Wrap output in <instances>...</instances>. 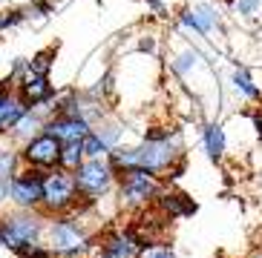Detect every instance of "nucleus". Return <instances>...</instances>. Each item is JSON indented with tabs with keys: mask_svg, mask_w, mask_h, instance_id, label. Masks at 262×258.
Here are the masks:
<instances>
[{
	"mask_svg": "<svg viewBox=\"0 0 262 258\" xmlns=\"http://www.w3.org/2000/svg\"><path fill=\"white\" fill-rule=\"evenodd\" d=\"M147 3H150V6H153V3H159V0H147Z\"/></svg>",
	"mask_w": 262,
	"mask_h": 258,
	"instance_id": "obj_30",
	"label": "nucleus"
},
{
	"mask_svg": "<svg viewBox=\"0 0 262 258\" xmlns=\"http://www.w3.org/2000/svg\"><path fill=\"white\" fill-rule=\"evenodd\" d=\"M24 20H26L24 9H3V12H0V32L15 29V26H20Z\"/></svg>",
	"mask_w": 262,
	"mask_h": 258,
	"instance_id": "obj_24",
	"label": "nucleus"
},
{
	"mask_svg": "<svg viewBox=\"0 0 262 258\" xmlns=\"http://www.w3.org/2000/svg\"><path fill=\"white\" fill-rule=\"evenodd\" d=\"M147 247V238L136 227H116L95 238L90 255L93 258H139Z\"/></svg>",
	"mask_w": 262,
	"mask_h": 258,
	"instance_id": "obj_7",
	"label": "nucleus"
},
{
	"mask_svg": "<svg viewBox=\"0 0 262 258\" xmlns=\"http://www.w3.org/2000/svg\"><path fill=\"white\" fill-rule=\"evenodd\" d=\"M139 258H179V255H176V250H173L170 244L153 241V244H147L144 250H141Z\"/></svg>",
	"mask_w": 262,
	"mask_h": 258,
	"instance_id": "obj_23",
	"label": "nucleus"
},
{
	"mask_svg": "<svg viewBox=\"0 0 262 258\" xmlns=\"http://www.w3.org/2000/svg\"><path fill=\"white\" fill-rule=\"evenodd\" d=\"M72 178H75L81 207H95L101 198H107L110 192L116 190V184H118V175L107 158H86L72 172Z\"/></svg>",
	"mask_w": 262,
	"mask_h": 258,
	"instance_id": "obj_4",
	"label": "nucleus"
},
{
	"mask_svg": "<svg viewBox=\"0 0 262 258\" xmlns=\"http://www.w3.org/2000/svg\"><path fill=\"white\" fill-rule=\"evenodd\" d=\"M107 161L113 169L127 172V169H147V172L159 175V178H176L185 167V141L179 129H162L153 126L133 146H116L110 149Z\"/></svg>",
	"mask_w": 262,
	"mask_h": 258,
	"instance_id": "obj_1",
	"label": "nucleus"
},
{
	"mask_svg": "<svg viewBox=\"0 0 262 258\" xmlns=\"http://www.w3.org/2000/svg\"><path fill=\"white\" fill-rule=\"evenodd\" d=\"M116 187H118V204L130 213H141V210L156 204V198L164 190V181L159 175L147 172V169H127V172H118Z\"/></svg>",
	"mask_w": 262,
	"mask_h": 258,
	"instance_id": "obj_5",
	"label": "nucleus"
},
{
	"mask_svg": "<svg viewBox=\"0 0 262 258\" xmlns=\"http://www.w3.org/2000/svg\"><path fill=\"white\" fill-rule=\"evenodd\" d=\"M40 198H43V172L40 169L20 167L15 178L9 181V204L15 210H40Z\"/></svg>",
	"mask_w": 262,
	"mask_h": 258,
	"instance_id": "obj_8",
	"label": "nucleus"
},
{
	"mask_svg": "<svg viewBox=\"0 0 262 258\" xmlns=\"http://www.w3.org/2000/svg\"><path fill=\"white\" fill-rule=\"evenodd\" d=\"M202 144H205V152L213 164L225 158V149H228V141H225V129L219 121H208L202 126Z\"/></svg>",
	"mask_w": 262,
	"mask_h": 258,
	"instance_id": "obj_16",
	"label": "nucleus"
},
{
	"mask_svg": "<svg viewBox=\"0 0 262 258\" xmlns=\"http://www.w3.org/2000/svg\"><path fill=\"white\" fill-rule=\"evenodd\" d=\"M9 204V181H0V207Z\"/></svg>",
	"mask_w": 262,
	"mask_h": 258,
	"instance_id": "obj_26",
	"label": "nucleus"
},
{
	"mask_svg": "<svg viewBox=\"0 0 262 258\" xmlns=\"http://www.w3.org/2000/svg\"><path fill=\"white\" fill-rule=\"evenodd\" d=\"M43 132L58 138L61 144H81V141L93 132V123H86L84 118H78V115H49Z\"/></svg>",
	"mask_w": 262,
	"mask_h": 258,
	"instance_id": "obj_11",
	"label": "nucleus"
},
{
	"mask_svg": "<svg viewBox=\"0 0 262 258\" xmlns=\"http://www.w3.org/2000/svg\"><path fill=\"white\" fill-rule=\"evenodd\" d=\"M231 86H233V92L242 95L245 100H262V89L254 84V78H251V72H248L245 66H233Z\"/></svg>",
	"mask_w": 262,
	"mask_h": 258,
	"instance_id": "obj_17",
	"label": "nucleus"
},
{
	"mask_svg": "<svg viewBox=\"0 0 262 258\" xmlns=\"http://www.w3.org/2000/svg\"><path fill=\"white\" fill-rule=\"evenodd\" d=\"M95 236L81 218V210L67 215H52L47 221V247L55 258H86Z\"/></svg>",
	"mask_w": 262,
	"mask_h": 258,
	"instance_id": "obj_2",
	"label": "nucleus"
},
{
	"mask_svg": "<svg viewBox=\"0 0 262 258\" xmlns=\"http://www.w3.org/2000/svg\"><path fill=\"white\" fill-rule=\"evenodd\" d=\"M26 109L29 107L20 100V95H17L15 89L0 92V138H6L9 132H12V126L24 118Z\"/></svg>",
	"mask_w": 262,
	"mask_h": 258,
	"instance_id": "obj_14",
	"label": "nucleus"
},
{
	"mask_svg": "<svg viewBox=\"0 0 262 258\" xmlns=\"http://www.w3.org/2000/svg\"><path fill=\"white\" fill-rule=\"evenodd\" d=\"M254 129H256V138L262 141V112H254Z\"/></svg>",
	"mask_w": 262,
	"mask_h": 258,
	"instance_id": "obj_27",
	"label": "nucleus"
},
{
	"mask_svg": "<svg viewBox=\"0 0 262 258\" xmlns=\"http://www.w3.org/2000/svg\"><path fill=\"white\" fill-rule=\"evenodd\" d=\"M61 141L52 138L49 132H40L32 141H26L24 146H17L20 152V164L29 169H40V172H49V169L58 167V158H61Z\"/></svg>",
	"mask_w": 262,
	"mask_h": 258,
	"instance_id": "obj_9",
	"label": "nucleus"
},
{
	"mask_svg": "<svg viewBox=\"0 0 262 258\" xmlns=\"http://www.w3.org/2000/svg\"><path fill=\"white\" fill-rule=\"evenodd\" d=\"M9 144H12V141H9V138H0V152L6 149V146H9Z\"/></svg>",
	"mask_w": 262,
	"mask_h": 258,
	"instance_id": "obj_28",
	"label": "nucleus"
},
{
	"mask_svg": "<svg viewBox=\"0 0 262 258\" xmlns=\"http://www.w3.org/2000/svg\"><path fill=\"white\" fill-rule=\"evenodd\" d=\"M84 149H81V144H63L61 146V158H58V167L67 169V172H75L81 164H84Z\"/></svg>",
	"mask_w": 262,
	"mask_h": 258,
	"instance_id": "obj_18",
	"label": "nucleus"
},
{
	"mask_svg": "<svg viewBox=\"0 0 262 258\" xmlns=\"http://www.w3.org/2000/svg\"><path fill=\"white\" fill-rule=\"evenodd\" d=\"M47 215L35 210H15V213L3 215V233H0V247H6L9 252H24L32 244H40V238L47 236Z\"/></svg>",
	"mask_w": 262,
	"mask_h": 258,
	"instance_id": "obj_3",
	"label": "nucleus"
},
{
	"mask_svg": "<svg viewBox=\"0 0 262 258\" xmlns=\"http://www.w3.org/2000/svg\"><path fill=\"white\" fill-rule=\"evenodd\" d=\"M199 61H202V52H199V49H185L182 55H176V58L170 61V69H173L176 75H187V72H190V69L196 66Z\"/></svg>",
	"mask_w": 262,
	"mask_h": 258,
	"instance_id": "obj_19",
	"label": "nucleus"
},
{
	"mask_svg": "<svg viewBox=\"0 0 262 258\" xmlns=\"http://www.w3.org/2000/svg\"><path fill=\"white\" fill-rule=\"evenodd\" d=\"M81 210V198L75 190V178L72 172L55 167L43 172V198H40V213L52 218V215H67Z\"/></svg>",
	"mask_w": 262,
	"mask_h": 258,
	"instance_id": "obj_6",
	"label": "nucleus"
},
{
	"mask_svg": "<svg viewBox=\"0 0 262 258\" xmlns=\"http://www.w3.org/2000/svg\"><path fill=\"white\" fill-rule=\"evenodd\" d=\"M153 207L162 213V218H185V215L196 213V204L187 195H182V192H167V190H162V195L156 198Z\"/></svg>",
	"mask_w": 262,
	"mask_h": 258,
	"instance_id": "obj_15",
	"label": "nucleus"
},
{
	"mask_svg": "<svg viewBox=\"0 0 262 258\" xmlns=\"http://www.w3.org/2000/svg\"><path fill=\"white\" fill-rule=\"evenodd\" d=\"M179 23H182L185 29L196 32L199 38H208L213 29H219L222 17H219V9H216L210 0H202V3H196V6L185 9V12L179 15Z\"/></svg>",
	"mask_w": 262,
	"mask_h": 258,
	"instance_id": "obj_12",
	"label": "nucleus"
},
{
	"mask_svg": "<svg viewBox=\"0 0 262 258\" xmlns=\"http://www.w3.org/2000/svg\"><path fill=\"white\" fill-rule=\"evenodd\" d=\"M231 3H233V0H231Z\"/></svg>",
	"mask_w": 262,
	"mask_h": 258,
	"instance_id": "obj_31",
	"label": "nucleus"
},
{
	"mask_svg": "<svg viewBox=\"0 0 262 258\" xmlns=\"http://www.w3.org/2000/svg\"><path fill=\"white\" fill-rule=\"evenodd\" d=\"M12 89L20 95V100H24L29 109H38V107H47L49 100L55 98V84L49 81V75H38V72H29V66H26V72L15 81V86Z\"/></svg>",
	"mask_w": 262,
	"mask_h": 258,
	"instance_id": "obj_10",
	"label": "nucleus"
},
{
	"mask_svg": "<svg viewBox=\"0 0 262 258\" xmlns=\"http://www.w3.org/2000/svg\"><path fill=\"white\" fill-rule=\"evenodd\" d=\"M52 63H55V49H43V52L32 55L29 61H26V66H29V72L49 75V72H52Z\"/></svg>",
	"mask_w": 262,
	"mask_h": 258,
	"instance_id": "obj_21",
	"label": "nucleus"
},
{
	"mask_svg": "<svg viewBox=\"0 0 262 258\" xmlns=\"http://www.w3.org/2000/svg\"><path fill=\"white\" fill-rule=\"evenodd\" d=\"M43 126H47V112H43V109H26L24 118L12 126V132H9L6 138L15 146H24L26 141H32L35 135H40Z\"/></svg>",
	"mask_w": 262,
	"mask_h": 258,
	"instance_id": "obj_13",
	"label": "nucleus"
},
{
	"mask_svg": "<svg viewBox=\"0 0 262 258\" xmlns=\"http://www.w3.org/2000/svg\"><path fill=\"white\" fill-rule=\"evenodd\" d=\"M0 233H3V215H0Z\"/></svg>",
	"mask_w": 262,
	"mask_h": 258,
	"instance_id": "obj_29",
	"label": "nucleus"
},
{
	"mask_svg": "<svg viewBox=\"0 0 262 258\" xmlns=\"http://www.w3.org/2000/svg\"><path fill=\"white\" fill-rule=\"evenodd\" d=\"M81 149H84V158H107L110 155V146L98 138V132H90V135L81 141Z\"/></svg>",
	"mask_w": 262,
	"mask_h": 258,
	"instance_id": "obj_20",
	"label": "nucleus"
},
{
	"mask_svg": "<svg viewBox=\"0 0 262 258\" xmlns=\"http://www.w3.org/2000/svg\"><path fill=\"white\" fill-rule=\"evenodd\" d=\"M233 12L242 20H254L262 12V0H233Z\"/></svg>",
	"mask_w": 262,
	"mask_h": 258,
	"instance_id": "obj_22",
	"label": "nucleus"
},
{
	"mask_svg": "<svg viewBox=\"0 0 262 258\" xmlns=\"http://www.w3.org/2000/svg\"><path fill=\"white\" fill-rule=\"evenodd\" d=\"M17 258H55L52 250H49L47 244H32V247H26L24 252H17Z\"/></svg>",
	"mask_w": 262,
	"mask_h": 258,
	"instance_id": "obj_25",
	"label": "nucleus"
}]
</instances>
